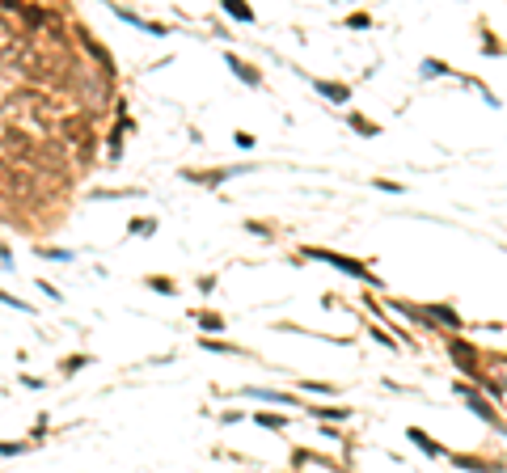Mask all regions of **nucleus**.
<instances>
[{
    "label": "nucleus",
    "instance_id": "nucleus-1",
    "mask_svg": "<svg viewBox=\"0 0 507 473\" xmlns=\"http://www.w3.org/2000/svg\"><path fill=\"white\" fill-rule=\"evenodd\" d=\"M30 186H34V178L21 165L0 161V190H5V194H30Z\"/></svg>",
    "mask_w": 507,
    "mask_h": 473
},
{
    "label": "nucleus",
    "instance_id": "nucleus-2",
    "mask_svg": "<svg viewBox=\"0 0 507 473\" xmlns=\"http://www.w3.org/2000/svg\"><path fill=\"white\" fill-rule=\"evenodd\" d=\"M0 144H5L9 148V153L17 157V161H34V144H30V136L26 131H21V127H5V136H0Z\"/></svg>",
    "mask_w": 507,
    "mask_h": 473
},
{
    "label": "nucleus",
    "instance_id": "nucleus-3",
    "mask_svg": "<svg viewBox=\"0 0 507 473\" xmlns=\"http://www.w3.org/2000/svg\"><path fill=\"white\" fill-rule=\"evenodd\" d=\"M313 258H322V262H330V266H338V270H347V275H355V279H368L372 283V275L359 262H351V258H343V254H330V250H309Z\"/></svg>",
    "mask_w": 507,
    "mask_h": 473
},
{
    "label": "nucleus",
    "instance_id": "nucleus-4",
    "mask_svg": "<svg viewBox=\"0 0 507 473\" xmlns=\"http://www.w3.org/2000/svg\"><path fill=\"white\" fill-rule=\"evenodd\" d=\"M456 393H461V397H465V402L473 406V414H478V418H486V422H495V427H499V418H495V410H491L486 402H482V397H478V393H473L469 385H456Z\"/></svg>",
    "mask_w": 507,
    "mask_h": 473
},
{
    "label": "nucleus",
    "instance_id": "nucleus-5",
    "mask_svg": "<svg viewBox=\"0 0 507 473\" xmlns=\"http://www.w3.org/2000/svg\"><path fill=\"white\" fill-rule=\"evenodd\" d=\"M81 42H85V51H89L93 60H98V64H102V72L110 77L114 64H110V51H106V47H102V42H93V34H89V30H81Z\"/></svg>",
    "mask_w": 507,
    "mask_h": 473
},
{
    "label": "nucleus",
    "instance_id": "nucleus-6",
    "mask_svg": "<svg viewBox=\"0 0 507 473\" xmlns=\"http://www.w3.org/2000/svg\"><path fill=\"white\" fill-rule=\"evenodd\" d=\"M448 351H452V359H461V368L469 372V376H478V355H473V346H465V342H452Z\"/></svg>",
    "mask_w": 507,
    "mask_h": 473
},
{
    "label": "nucleus",
    "instance_id": "nucleus-7",
    "mask_svg": "<svg viewBox=\"0 0 507 473\" xmlns=\"http://www.w3.org/2000/svg\"><path fill=\"white\" fill-rule=\"evenodd\" d=\"M410 439H415V444L423 448V452H427V457H440V444H436V439H431V435H423L419 427H410Z\"/></svg>",
    "mask_w": 507,
    "mask_h": 473
},
{
    "label": "nucleus",
    "instance_id": "nucleus-8",
    "mask_svg": "<svg viewBox=\"0 0 507 473\" xmlns=\"http://www.w3.org/2000/svg\"><path fill=\"white\" fill-rule=\"evenodd\" d=\"M229 64H233V68H237V77H241V81H246V85H258V72H254V68H250V64H241V60H237V55H229Z\"/></svg>",
    "mask_w": 507,
    "mask_h": 473
},
{
    "label": "nucleus",
    "instance_id": "nucleus-9",
    "mask_svg": "<svg viewBox=\"0 0 507 473\" xmlns=\"http://www.w3.org/2000/svg\"><path fill=\"white\" fill-rule=\"evenodd\" d=\"M224 9H229V13H233L237 21H254V13H250L246 5H241V0H229V5H224Z\"/></svg>",
    "mask_w": 507,
    "mask_h": 473
},
{
    "label": "nucleus",
    "instance_id": "nucleus-10",
    "mask_svg": "<svg viewBox=\"0 0 507 473\" xmlns=\"http://www.w3.org/2000/svg\"><path fill=\"white\" fill-rule=\"evenodd\" d=\"M431 317H436V321H448V326H456V313L444 309V305H431Z\"/></svg>",
    "mask_w": 507,
    "mask_h": 473
},
{
    "label": "nucleus",
    "instance_id": "nucleus-11",
    "mask_svg": "<svg viewBox=\"0 0 507 473\" xmlns=\"http://www.w3.org/2000/svg\"><path fill=\"white\" fill-rule=\"evenodd\" d=\"M317 89H322L326 97H334V102H347V89H343V85H317Z\"/></svg>",
    "mask_w": 507,
    "mask_h": 473
},
{
    "label": "nucleus",
    "instance_id": "nucleus-12",
    "mask_svg": "<svg viewBox=\"0 0 507 473\" xmlns=\"http://www.w3.org/2000/svg\"><path fill=\"white\" fill-rule=\"evenodd\" d=\"M0 301H5L9 309H21V313H30V305H26V301H17V296H9L5 287H0Z\"/></svg>",
    "mask_w": 507,
    "mask_h": 473
},
{
    "label": "nucleus",
    "instance_id": "nucleus-13",
    "mask_svg": "<svg viewBox=\"0 0 507 473\" xmlns=\"http://www.w3.org/2000/svg\"><path fill=\"white\" fill-rule=\"evenodd\" d=\"M13 452H26V444H13V439H0V457H13Z\"/></svg>",
    "mask_w": 507,
    "mask_h": 473
},
{
    "label": "nucleus",
    "instance_id": "nucleus-14",
    "mask_svg": "<svg viewBox=\"0 0 507 473\" xmlns=\"http://www.w3.org/2000/svg\"><path fill=\"white\" fill-rule=\"evenodd\" d=\"M77 368H85V355H72V359H64V372H77Z\"/></svg>",
    "mask_w": 507,
    "mask_h": 473
},
{
    "label": "nucleus",
    "instance_id": "nucleus-15",
    "mask_svg": "<svg viewBox=\"0 0 507 473\" xmlns=\"http://www.w3.org/2000/svg\"><path fill=\"white\" fill-rule=\"evenodd\" d=\"M258 422L262 427H283V418H275V414H258Z\"/></svg>",
    "mask_w": 507,
    "mask_h": 473
}]
</instances>
